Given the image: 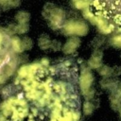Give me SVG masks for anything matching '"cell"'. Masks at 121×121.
I'll use <instances>...</instances> for the list:
<instances>
[{
	"instance_id": "cell-1",
	"label": "cell",
	"mask_w": 121,
	"mask_h": 121,
	"mask_svg": "<svg viewBox=\"0 0 121 121\" xmlns=\"http://www.w3.org/2000/svg\"><path fill=\"white\" fill-rule=\"evenodd\" d=\"M77 1V0H74ZM84 3L85 10L96 20L105 24L106 20H112L113 24L121 26V0H78Z\"/></svg>"
},
{
	"instance_id": "cell-2",
	"label": "cell",
	"mask_w": 121,
	"mask_h": 121,
	"mask_svg": "<svg viewBox=\"0 0 121 121\" xmlns=\"http://www.w3.org/2000/svg\"><path fill=\"white\" fill-rule=\"evenodd\" d=\"M64 30L67 34L85 35L88 31V27L81 22H69L64 26Z\"/></svg>"
},
{
	"instance_id": "cell-3",
	"label": "cell",
	"mask_w": 121,
	"mask_h": 121,
	"mask_svg": "<svg viewBox=\"0 0 121 121\" xmlns=\"http://www.w3.org/2000/svg\"><path fill=\"white\" fill-rule=\"evenodd\" d=\"M79 82H80L81 90L84 93H86L89 90V88H90V86H91V84L93 82V75L91 74V72L88 69H85V70L82 71Z\"/></svg>"
},
{
	"instance_id": "cell-4",
	"label": "cell",
	"mask_w": 121,
	"mask_h": 121,
	"mask_svg": "<svg viewBox=\"0 0 121 121\" xmlns=\"http://www.w3.org/2000/svg\"><path fill=\"white\" fill-rule=\"evenodd\" d=\"M79 44H80L79 39L78 38H76V37H73V38L69 39L66 42L65 45L63 46V52L65 54H71V53H73L78 47Z\"/></svg>"
},
{
	"instance_id": "cell-5",
	"label": "cell",
	"mask_w": 121,
	"mask_h": 121,
	"mask_svg": "<svg viewBox=\"0 0 121 121\" xmlns=\"http://www.w3.org/2000/svg\"><path fill=\"white\" fill-rule=\"evenodd\" d=\"M16 20L19 24H25L29 20V14L26 11H19L16 15Z\"/></svg>"
},
{
	"instance_id": "cell-6",
	"label": "cell",
	"mask_w": 121,
	"mask_h": 121,
	"mask_svg": "<svg viewBox=\"0 0 121 121\" xmlns=\"http://www.w3.org/2000/svg\"><path fill=\"white\" fill-rule=\"evenodd\" d=\"M50 41L48 39V37L46 35H42L40 38H39V46L42 48V49H46L50 46Z\"/></svg>"
},
{
	"instance_id": "cell-7",
	"label": "cell",
	"mask_w": 121,
	"mask_h": 121,
	"mask_svg": "<svg viewBox=\"0 0 121 121\" xmlns=\"http://www.w3.org/2000/svg\"><path fill=\"white\" fill-rule=\"evenodd\" d=\"M12 46H13V49L16 52H22L24 50L22 41L19 38H17V37H15V38L12 39Z\"/></svg>"
},
{
	"instance_id": "cell-8",
	"label": "cell",
	"mask_w": 121,
	"mask_h": 121,
	"mask_svg": "<svg viewBox=\"0 0 121 121\" xmlns=\"http://www.w3.org/2000/svg\"><path fill=\"white\" fill-rule=\"evenodd\" d=\"M88 64L91 68H99L101 66V60L100 59H97V58H95V57H91V59L89 60L88 61Z\"/></svg>"
},
{
	"instance_id": "cell-9",
	"label": "cell",
	"mask_w": 121,
	"mask_h": 121,
	"mask_svg": "<svg viewBox=\"0 0 121 121\" xmlns=\"http://www.w3.org/2000/svg\"><path fill=\"white\" fill-rule=\"evenodd\" d=\"M99 74L103 77H109L112 75V68L107 66V65H101L99 67V70H98Z\"/></svg>"
},
{
	"instance_id": "cell-10",
	"label": "cell",
	"mask_w": 121,
	"mask_h": 121,
	"mask_svg": "<svg viewBox=\"0 0 121 121\" xmlns=\"http://www.w3.org/2000/svg\"><path fill=\"white\" fill-rule=\"evenodd\" d=\"M94 111V106L91 102L89 101H86L84 104H83V112L87 115H90Z\"/></svg>"
},
{
	"instance_id": "cell-11",
	"label": "cell",
	"mask_w": 121,
	"mask_h": 121,
	"mask_svg": "<svg viewBox=\"0 0 121 121\" xmlns=\"http://www.w3.org/2000/svg\"><path fill=\"white\" fill-rule=\"evenodd\" d=\"M82 3H83V2H82ZM84 8H85V5H84ZM84 13H85V16H86L87 18H89L90 20H92L93 22H95V24H97V26H105V25H106V22H105V24H104L103 22H101V21H99V20H96L95 18H94V17H93L91 14H89V13H88V12L85 10V9H84Z\"/></svg>"
},
{
	"instance_id": "cell-12",
	"label": "cell",
	"mask_w": 121,
	"mask_h": 121,
	"mask_svg": "<svg viewBox=\"0 0 121 121\" xmlns=\"http://www.w3.org/2000/svg\"><path fill=\"white\" fill-rule=\"evenodd\" d=\"M28 30V26L26 23L25 24H19V26H16V31L18 33H25Z\"/></svg>"
},
{
	"instance_id": "cell-13",
	"label": "cell",
	"mask_w": 121,
	"mask_h": 121,
	"mask_svg": "<svg viewBox=\"0 0 121 121\" xmlns=\"http://www.w3.org/2000/svg\"><path fill=\"white\" fill-rule=\"evenodd\" d=\"M112 43L113 46H115L117 48H121V35L114 36L112 39Z\"/></svg>"
},
{
	"instance_id": "cell-14",
	"label": "cell",
	"mask_w": 121,
	"mask_h": 121,
	"mask_svg": "<svg viewBox=\"0 0 121 121\" xmlns=\"http://www.w3.org/2000/svg\"><path fill=\"white\" fill-rule=\"evenodd\" d=\"M22 43H23L24 49H29V48H31V46H32V41H31L28 37L24 38L23 41H22Z\"/></svg>"
},
{
	"instance_id": "cell-15",
	"label": "cell",
	"mask_w": 121,
	"mask_h": 121,
	"mask_svg": "<svg viewBox=\"0 0 121 121\" xmlns=\"http://www.w3.org/2000/svg\"><path fill=\"white\" fill-rule=\"evenodd\" d=\"M112 75H113L114 77H118L121 75V66H114L112 68Z\"/></svg>"
},
{
	"instance_id": "cell-16",
	"label": "cell",
	"mask_w": 121,
	"mask_h": 121,
	"mask_svg": "<svg viewBox=\"0 0 121 121\" xmlns=\"http://www.w3.org/2000/svg\"><path fill=\"white\" fill-rule=\"evenodd\" d=\"M60 121H72L73 120V116H72V112H66L64 114V116L62 117H59Z\"/></svg>"
},
{
	"instance_id": "cell-17",
	"label": "cell",
	"mask_w": 121,
	"mask_h": 121,
	"mask_svg": "<svg viewBox=\"0 0 121 121\" xmlns=\"http://www.w3.org/2000/svg\"><path fill=\"white\" fill-rule=\"evenodd\" d=\"M50 46L54 49V50H59L60 48V43L58 42V41H53L52 43H50Z\"/></svg>"
},
{
	"instance_id": "cell-18",
	"label": "cell",
	"mask_w": 121,
	"mask_h": 121,
	"mask_svg": "<svg viewBox=\"0 0 121 121\" xmlns=\"http://www.w3.org/2000/svg\"><path fill=\"white\" fill-rule=\"evenodd\" d=\"M72 116H73V120H78V118H79V113L78 112H74V113H72Z\"/></svg>"
},
{
	"instance_id": "cell-19",
	"label": "cell",
	"mask_w": 121,
	"mask_h": 121,
	"mask_svg": "<svg viewBox=\"0 0 121 121\" xmlns=\"http://www.w3.org/2000/svg\"><path fill=\"white\" fill-rule=\"evenodd\" d=\"M116 96L119 98V99H121V87L117 90V93H116Z\"/></svg>"
},
{
	"instance_id": "cell-20",
	"label": "cell",
	"mask_w": 121,
	"mask_h": 121,
	"mask_svg": "<svg viewBox=\"0 0 121 121\" xmlns=\"http://www.w3.org/2000/svg\"><path fill=\"white\" fill-rule=\"evenodd\" d=\"M3 42V35H2V33L0 32V43Z\"/></svg>"
},
{
	"instance_id": "cell-21",
	"label": "cell",
	"mask_w": 121,
	"mask_h": 121,
	"mask_svg": "<svg viewBox=\"0 0 121 121\" xmlns=\"http://www.w3.org/2000/svg\"><path fill=\"white\" fill-rule=\"evenodd\" d=\"M0 121H5V118L3 116H0Z\"/></svg>"
},
{
	"instance_id": "cell-22",
	"label": "cell",
	"mask_w": 121,
	"mask_h": 121,
	"mask_svg": "<svg viewBox=\"0 0 121 121\" xmlns=\"http://www.w3.org/2000/svg\"><path fill=\"white\" fill-rule=\"evenodd\" d=\"M120 115H121V108H120Z\"/></svg>"
},
{
	"instance_id": "cell-23",
	"label": "cell",
	"mask_w": 121,
	"mask_h": 121,
	"mask_svg": "<svg viewBox=\"0 0 121 121\" xmlns=\"http://www.w3.org/2000/svg\"><path fill=\"white\" fill-rule=\"evenodd\" d=\"M120 59H121V53H120Z\"/></svg>"
}]
</instances>
